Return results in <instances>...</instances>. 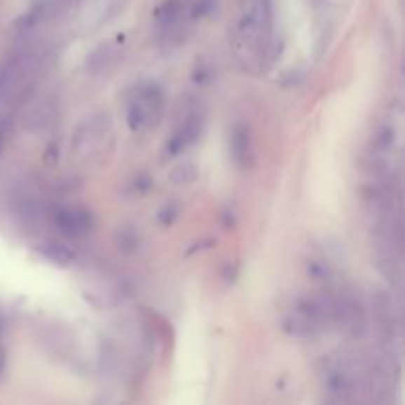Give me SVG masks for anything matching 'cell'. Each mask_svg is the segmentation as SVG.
I'll use <instances>...</instances> for the list:
<instances>
[{
	"instance_id": "8fae6325",
	"label": "cell",
	"mask_w": 405,
	"mask_h": 405,
	"mask_svg": "<svg viewBox=\"0 0 405 405\" xmlns=\"http://www.w3.org/2000/svg\"><path fill=\"white\" fill-rule=\"evenodd\" d=\"M308 273L313 275L317 281H327L330 277L329 265H324L322 261H310V265H308Z\"/></svg>"
},
{
	"instance_id": "30bf717a",
	"label": "cell",
	"mask_w": 405,
	"mask_h": 405,
	"mask_svg": "<svg viewBox=\"0 0 405 405\" xmlns=\"http://www.w3.org/2000/svg\"><path fill=\"white\" fill-rule=\"evenodd\" d=\"M117 243H119V249H123V252H135V249H137V243H139V241H137V233L127 230L119 231Z\"/></svg>"
},
{
	"instance_id": "277c9868",
	"label": "cell",
	"mask_w": 405,
	"mask_h": 405,
	"mask_svg": "<svg viewBox=\"0 0 405 405\" xmlns=\"http://www.w3.org/2000/svg\"><path fill=\"white\" fill-rule=\"evenodd\" d=\"M324 390L334 401H350L358 390L356 376L348 366H332L324 376Z\"/></svg>"
},
{
	"instance_id": "6da1fadb",
	"label": "cell",
	"mask_w": 405,
	"mask_h": 405,
	"mask_svg": "<svg viewBox=\"0 0 405 405\" xmlns=\"http://www.w3.org/2000/svg\"><path fill=\"white\" fill-rule=\"evenodd\" d=\"M273 11L271 0H241L238 44L249 54H261L271 44Z\"/></svg>"
},
{
	"instance_id": "52a82bcc",
	"label": "cell",
	"mask_w": 405,
	"mask_h": 405,
	"mask_svg": "<svg viewBox=\"0 0 405 405\" xmlns=\"http://www.w3.org/2000/svg\"><path fill=\"white\" fill-rule=\"evenodd\" d=\"M230 153L233 163L240 168H249L253 165V139L247 125L238 123L230 137Z\"/></svg>"
},
{
	"instance_id": "7a4b0ae2",
	"label": "cell",
	"mask_w": 405,
	"mask_h": 405,
	"mask_svg": "<svg viewBox=\"0 0 405 405\" xmlns=\"http://www.w3.org/2000/svg\"><path fill=\"white\" fill-rule=\"evenodd\" d=\"M332 324L330 298H303L283 318V329L293 336H315Z\"/></svg>"
},
{
	"instance_id": "9c48e42d",
	"label": "cell",
	"mask_w": 405,
	"mask_h": 405,
	"mask_svg": "<svg viewBox=\"0 0 405 405\" xmlns=\"http://www.w3.org/2000/svg\"><path fill=\"white\" fill-rule=\"evenodd\" d=\"M198 178V168L194 163H190V160H184L182 165H178L172 170V174H170V180L174 182V184H192L194 180Z\"/></svg>"
},
{
	"instance_id": "5bb4252c",
	"label": "cell",
	"mask_w": 405,
	"mask_h": 405,
	"mask_svg": "<svg viewBox=\"0 0 405 405\" xmlns=\"http://www.w3.org/2000/svg\"><path fill=\"white\" fill-rule=\"evenodd\" d=\"M2 329H4V318H2V313H0V334H2Z\"/></svg>"
},
{
	"instance_id": "4fadbf2b",
	"label": "cell",
	"mask_w": 405,
	"mask_h": 405,
	"mask_svg": "<svg viewBox=\"0 0 405 405\" xmlns=\"http://www.w3.org/2000/svg\"><path fill=\"white\" fill-rule=\"evenodd\" d=\"M6 372V350L0 348V378Z\"/></svg>"
},
{
	"instance_id": "ba28073f",
	"label": "cell",
	"mask_w": 405,
	"mask_h": 405,
	"mask_svg": "<svg viewBox=\"0 0 405 405\" xmlns=\"http://www.w3.org/2000/svg\"><path fill=\"white\" fill-rule=\"evenodd\" d=\"M36 252L55 265H71L76 261V252L62 241H44L36 245Z\"/></svg>"
},
{
	"instance_id": "5b68a950",
	"label": "cell",
	"mask_w": 405,
	"mask_h": 405,
	"mask_svg": "<svg viewBox=\"0 0 405 405\" xmlns=\"http://www.w3.org/2000/svg\"><path fill=\"white\" fill-rule=\"evenodd\" d=\"M55 226L62 233L69 238H83L93 228V216L91 212L83 208H62L55 212Z\"/></svg>"
},
{
	"instance_id": "3957f363",
	"label": "cell",
	"mask_w": 405,
	"mask_h": 405,
	"mask_svg": "<svg viewBox=\"0 0 405 405\" xmlns=\"http://www.w3.org/2000/svg\"><path fill=\"white\" fill-rule=\"evenodd\" d=\"M165 113V95L163 89L154 83L137 89L135 97L127 107V123L131 131L144 132L158 125Z\"/></svg>"
},
{
	"instance_id": "7c38bea8",
	"label": "cell",
	"mask_w": 405,
	"mask_h": 405,
	"mask_svg": "<svg viewBox=\"0 0 405 405\" xmlns=\"http://www.w3.org/2000/svg\"><path fill=\"white\" fill-rule=\"evenodd\" d=\"M178 216V208H176L174 204H170V206H165V208L160 210V214H158V219L163 221V224H172Z\"/></svg>"
},
{
	"instance_id": "8992f818",
	"label": "cell",
	"mask_w": 405,
	"mask_h": 405,
	"mask_svg": "<svg viewBox=\"0 0 405 405\" xmlns=\"http://www.w3.org/2000/svg\"><path fill=\"white\" fill-rule=\"evenodd\" d=\"M202 127H204V119L200 113H190L186 119L182 121V125L174 131L170 137V141L166 143V154L168 156H176L182 151H186L188 146L196 143L202 135Z\"/></svg>"
}]
</instances>
